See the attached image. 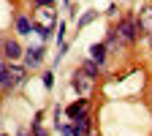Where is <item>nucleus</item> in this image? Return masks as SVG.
Wrapping results in <instances>:
<instances>
[{"label": "nucleus", "instance_id": "6e6552de", "mask_svg": "<svg viewBox=\"0 0 152 136\" xmlns=\"http://www.w3.org/2000/svg\"><path fill=\"white\" fill-rule=\"evenodd\" d=\"M90 114H79V117L73 120V131H76V136H84V133H90Z\"/></svg>", "mask_w": 152, "mask_h": 136}, {"label": "nucleus", "instance_id": "4468645a", "mask_svg": "<svg viewBox=\"0 0 152 136\" xmlns=\"http://www.w3.org/2000/svg\"><path fill=\"white\" fill-rule=\"evenodd\" d=\"M35 6H54V0H33Z\"/></svg>", "mask_w": 152, "mask_h": 136}, {"label": "nucleus", "instance_id": "39448f33", "mask_svg": "<svg viewBox=\"0 0 152 136\" xmlns=\"http://www.w3.org/2000/svg\"><path fill=\"white\" fill-rule=\"evenodd\" d=\"M136 25H139V35H141V33H144V35H149V33H152V8H149V6L139 11Z\"/></svg>", "mask_w": 152, "mask_h": 136}, {"label": "nucleus", "instance_id": "f03ea898", "mask_svg": "<svg viewBox=\"0 0 152 136\" xmlns=\"http://www.w3.org/2000/svg\"><path fill=\"white\" fill-rule=\"evenodd\" d=\"M25 82V68L16 65V63H8V65H0V85L3 87H16Z\"/></svg>", "mask_w": 152, "mask_h": 136}, {"label": "nucleus", "instance_id": "dca6fc26", "mask_svg": "<svg viewBox=\"0 0 152 136\" xmlns=\"http://www.w3.org/2000/svg\"><path fill=\"white\" fill-rule=\"evenodd\" d=\"M22 136H27V133H22Z\"/></svg>", "mask_w": 152, "mask_h": 136}, {"label": "nucleus", "instance_id": "20e7f679", "mask_svg": "<svg viewBox=\"0 0 152 136\" xmlns=\"http://www.w3.org/2000/svg\"><path fill=\"white\" fill-rule=\"evenodd\" d=\"M71 85L76 87V93L79 95H90V90H92V79L84 74V71H79V74H73V79H71Z\"/></svg>", "mask_w": 152, "mask_h": 136}, {"label": "nucleus", "instance_id": "ddd939ff", "mask_svg": "<svg viewBox=\"0 0 152 136\" xmlns=\"http://www.w3.org/2000/svg\"><path fill=\"white\" fill-rule=\"evenodd\" d=\"M82 71L90 76V79H95V76H98V63H92V60H90V63H84V68H82Z\"/></svg>", "mask_w": 152, "mask_h": 136}, {"label": "nucleus", "instance_id": "2eb2a0df", "mask_svg": "<svg viewBox=\"0 0 152 136\" xmlns=\"http://www.w3.org/2000/svg\"><path fill=\"white\" fill-rule=\"evenodd\" d=\"M149 44H152V33H149Z\"/></svg>", "mask_w": 152, "mask_h": 136}, {"label": "nucleus", "instance_id": "423d86ee", "mask_svg": "<svg viewBox=\"0 0 152 136\" xmlns=\"http://www.w3.org/2000/svg\"><path fill=\"white\" fill-rule=\"evenodd\" d=\"M3 52H6V57L11 63H16L19 57H22V46H19V41H14V38H8V41L3 44Z\"/></svg>", "mask_w": 152, "mask_h": 136}, {"label": "nucleus", "instance_id": "0eeeda50", "mask_svg": "<svg viewBox=\"0 0 152 136\" xmlns=\"http://www.w3.org/2000/svg\"><path fill=\"white\" fill-rule=\"evenodd\" d=\"M25 60H27V65H30V68L41 65V63H44V46H35V49L30 46V49L25 52Z\"/></svg>", "mask_w": 152, "mask_h": 136}, {"label": "nucleus", "instance_id": "f3484780", "mask_svg": "<svg viewBox=\"0 0 152 136\" xmlns=\"http://www.w3.org/2000/svg\"><path fill=\"white\" fill-rule=\"evenodd\" d=\"M3 136H6V133H3Z\"/></svg>", "mask_w": 152, "mask_h": 136}, {"label": "nucleus", "instance_id": "1a4fd4ad", "mask_svg": "<svg viewBox=\"0 0 152 136\" xmlns=\"http://www.w3.org/2000/svg\"><path fill=\"white\" fill-rule=\"evenodd\" d=\"M90 57H92V63H103L106 60V44H92L90 46Z\"/></svg>", "mask_w": 152, "mask_h": 136}, {"label": "nucleus", "instance_id": "f8f14e48", "mask_svg": "<svg viewBox=\"0 0 152 136\" xmlns=\"http://www.w3.org/2000/svg\"><path fill=\"white\" fill-rule=\"evenodd\" d=\"M95 16H98V11H84V14H82V19H79V25H76V27H79V30H82V27H87V25L92 22Z\"/></svg>", "mask_w": 152, "mask_h": 136}, {"label": "nucleus", "instance_id": "f257e3e1", "mask_svg": "<svg viewBox=\"0 0 152 136\" xmlns=\"http://www.w3.org/2000/svg\"><path fill=\"white\" fill-rule=\"evenodd\" d=\"M57 25V14H54V6H38L35 14H33V30H38L41 38H49L52 30Z\"/></svg>", "mask_w": 152, "mask_h": 136}, {"label": "nucleus", "instance_id": "9d476101", "mask_svg": "<svg viewBox=\"0 0 152 136\" xmlns=\"http://www.w3.org/2000/svg\"><path fill=\"white\" fill-rule=\"evenodd\" d=\"M65 114H68V120H71V123L79 117V114H84V98H79L76 104H71V106L65 109Z\"/></svg>", "mask_w": 152, "mask_h": 136}, {"label": "nucleus", "instance_id": "9b49d317", "mask_svg": "<svg viewBox=\"0 0 152 136\" xmlns=\"http://www.w3.org/2000/svg\"><path fill=\"white\" fill-rule=\"evenodd\" d=\"M16 30H19V35H30L33 33V22L27 16H16Z\"/></svg>", "mask_w": 152, "mask_h": 136}, {"label": "nucleus", "instance_id": "7ed1b4c3", "mask_svg": "<svg viewBox=\"0 0 152 136\" xmlns=\"http://www.w3.org/2000/svg\"><path fill=\"white\" fill-rule=\"evenodd\" d=\"M117 33V38L120 41H125V44H133L139 38V25H136V19H122L120 22V27L114 30Z\"/></svg>", "mask_w": 152, "mask_h": 136}]
</instances>
